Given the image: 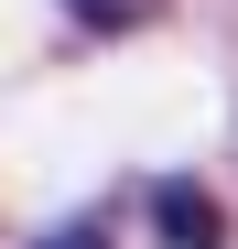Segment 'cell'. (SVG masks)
Segmentation results:
<instances>
[{"label":"cell","instance_id":"obj_3","mask_svg":"<svg viewBox=\"0 0 238 249\" xmlns=\"http://www.w3.org/2000/svg\"><path fill=\"white\" fill-rule=\"evenodd\" d=\"M44 249H98V228H87V217H76V228H54Z\"/></svg>","mask_w":238,"mask_h":249},{"label":"cell","instance_id":"obj_1","mask_svg":"<svg viewBox=\"0 0 238 249\" xmlns=\"http://www.w3.org/2000/svg\"><path fill=\"white\" fill-rule=\"evenodd\" d=\"M152 228H163V249H227V206L206 184L163 174V184H152Z\"/></svg>","mask_w":238,"mask_h":249},{"label":"cell","instance_id":"obj_2","mask_svg":"<svg viewBox=\"0 0 238 249\" xmlns=\"http://www.w3.org/2000/svg\"><path fill=\"white\" fill-rule=\"evenodd\" d=\"M87 33H141V22H163V0H65Z\"/></svg>","mask_w":238,"mask_h":249}]
</instances>
